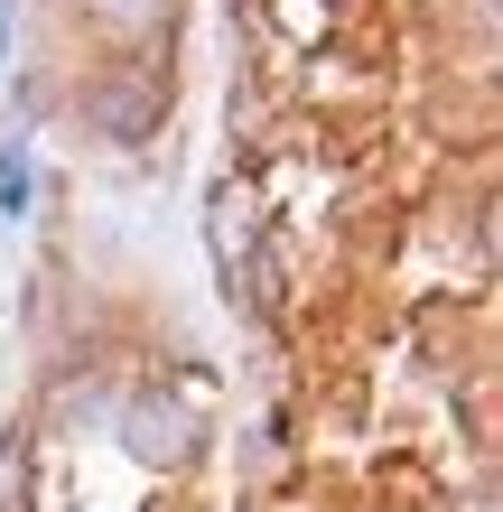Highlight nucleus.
<instances>
[{
    "label": "nucleus",
    "mask_w": 503,
    "mask_h": 512,
    "mask_svg": "<svg viewBox=\"0 0 503 512\" xmlns=\"http://www.w3.org/2000/svg\"><path fill=\"white\" fill-rule=\"evenodd\" d=\"M28 205V159H19V140H0V215H19Z\"/></svg>",
    "instance_id": "6"
},
{
    "label": "nucleus",
    "mask_w": 503,
    "mask_h": 512,
    "mask_svg": "<svg viewBox=\"0 0 503 512\" xmlns=\"http://www.w3.org/2000/svg\"><path fill=\"white\" fill-rule=\"evenodd\" d=\"M122 447L140 466H159V475H187L205 457V410L187 401V391H168V382H140L122 401Z\"/></svg>",
    "instance_id": "2"
},
{
    "label": "nucleus",
    "mask_w": 503,
    "mask_h": 512,
    "mask_svg": "<svg viewBox=\"0 0 503 512\" xmlns=\"http://www.w3.org/2000/svg\"><path fill=\"white\" fill-rule=\"evenodd\" d=\"M19 503H28V438L0 429V512H19Z\"/></svg>",
    "instance_id": "5"
},
{
    "label": "nucleus",
    "mask_w": 503,
    "mask_h": 512,
    "mask_svg": "<svg viewBox=\"0 0 503 512\" xmlns=\"http://www.w3.org/2000/svg\"><path fill=\"white\" fill-rule=\"evenodd\" d=\"M205 215H215V224H205V233H215V270H224V298H261V252H252V205L243 196H233V187H215V205H205Z\"/></svg>",
    "instance_id": "3"
},
{
    "label": "nucleus",
    "mask_w": 503,
    "mask_h": 512,
    "mask_svg": "<svg viewBox=\"0 0 503 512\" xmlns=\"http://www.w3.org/2000/svg\"><path fill=\"white\" fill-rule=\"evenodd\" d=\"M168 103H177V84H168V66H150V56H122V66H103L94 84H84V122H94V140H122V149L159 140Z\"/></svg>",
    "instance_id": "1"
},
{
    "label": "nucleus",
    "mask_w": 503,
    "mask_h": 512,
    "mask_svg": "<svg viewBox=\"0 0 503 512\" xmlns=\"http://www.w3.org/2000/svg\"><path fill=\"white\" fill-rule=\"evenodd\" d=\"M84 19L112 28V38H150V28L168 19V0H84Z\"/></svg>",
    "instance_id": "4"
}]
</instances>
